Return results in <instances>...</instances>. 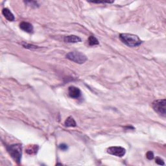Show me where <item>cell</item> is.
Returning a JSON list of instances; mask_svg holds the SVG:
<instances>
[{
	"instance_id": "obj_5",
	"label": "cell",
	"mask_w": 166,
	"mask_h": 166,
	"mask_svg": "<svg viewBox=\"0 0 166 166\" xmlns=\"http://www.w3.org/2000/svg\"><path fill=\"white\" fill-rule=\"evenodd\" d=\"M107 153L118 157H123L126 153V150L121 147H110L108 148Z\"/></svg>"
},
{
	"instance_id": "obj_15",
	"label": "cell",
	"mask_w": 166,
	"mask_h": 166,
	"mask_svg": "<svg viewBox=\"0 0 166 166\" xmlns=\"http://www.w3.org/2000/svg\"><path fill=\"white\" fill-rule=\"evenodd\" d=\"M146 157L148 160H153L154 158V154L152 151H148L146 154Z\"/></svg>"
},
{
	"instance_id": "obj_6",
	"label": "cell",
	"mask_w": 166,
	"mask_h": 166,
	"mask_svg": "<svg viewBox=\"0 0 166 166\" xmlns=\"http://www.w3.org/2000/svg\"><path fill=\"white\" fill-rule=\"evenodd\" d=\"M68 93L69 96L73 99H78L81 96V91L79 88L74 86L69 87Z\"/></svg>"
},
{
	"instance_id": "obj_7",
	"label": "cell",
	"mask_w": 166,
	"mask_h": 166,
	"mask_svg": "<svg viewBox=\"0 0 166 166\" xmlns=\"http://www.w3.org/2000/svg\"><path fill=\"white\" fill-rule=\"evenodd\" d=\"M20 28L25 32L28 33H32L33 32V25L29 22H22L20 24Z\"/></svg>"
},
{
	"instance_id": "obj_1",
	"label": "cell",
	"mask_w": 166,
	"mask_h": 166,
	"mask_svg": "<svg viewBox=\"0 0 166 166\" xmlns=\"http://www.w3.org/2000/svg\"><path fill=\"white\" fill-rule=\"evenodd\" d=\"M119 38L123 43L129 47H137L142 44V42L140 38L135 34L122 33L119 34Z\"/></svg>"
},
{
	"instance_id": "obj_14",
	"label": "cell",
	"mask_w": 166,
	"mask_h": 166,
	"mask_svg": "<svg viewBox=\"0 0 166 166\" xmlns=\"http://www.w3.org/2000/svg\"><path fill=\"white\" fill-rule=\"evenodd\" d=\"M155 162L158 165H164L165 163H164V161L162 160V158H159V157H156V159H155Z\"/></svg>"
},
{
	"instance_id": "obj_10",
	"label": "cell",
	"mask_w": 166,
	"mask_h": 166,
	"mask_svg": "<svg viewBox=\"0 0 166 166\" xmlns=\"http://www.w3.org/2000/svg\"><path fill=\"white\" fill-rule=\"evenodd\" d=\"M38 150V146L37 145H29V146L27 147L26 149V153L31 155H34L37 153Z\"/></svg>"
},
{
	"instance_id": "obj_16",
	"label": "cell",
	"mask_w": 166,
	"mask_h": 166,
	"mask_svg": "<svg viewBox=\"0 0 166 166\" xmlns=\"http://www.w3.org/2000/svg\"><path fill=\"white\" fill-rule=\"evenodd\" d=\"M59 148L61 149V150L62 151H66V150H68V146H67L66 144H64V143H62V144H61L59 146Z\"/></svg>"
},
{
	"instance_id": "obj_8",
	"label": "cell",
	"mask_w": 166,
	"mask_h": 166,
	"mask_svg": "<svg viewBox=\"0 0 166 166\" xmlns=\"http://www.w3.org/2000/svg\"><path fill=\"white\" fill-rule=\"evenodd\" d=\"M2 14L5 16V18L8 21H10V22H12V21L15 20V16H14L13 14L7 8H5L2 10Z\"/></svg>"
},
{
	"instance_id": "obj_3",
	"label": "cell",
	"mask_w": 166,
	"mask_h": 166,
	"mask_svg": "<svg viewBox=\"0 0 166 166\" xmlns=\"http://www.w3.org/2000/svg\"><path fill=\"white\" fill-rule=\"evenodd\" d=\"M66 58L77 64H83L87 61L86 56L80 52L72 51L66 55Z\"/></svg>"
},
{
	"instance_id": "obj_2",
	"label": "cell",
	"mask_w": 166,
	"mask_h": 166,
	"mask_svg": "<svg viewBox=\"0 0 166 166\" xmlns=\"http://www.w3.org/2000/svg\"><path fill=\"white\" fill-rule=\"evenodd\" d=\"M7 150L13 160L20 164L22 155V146L20 144H13L7 147Z\"/></svg>"
},
{
	"instance_id": "obj_4",
	"label": "cell",
	"mask_w": 166,
	"mask_h": 166,
	"mask_svg": "<svg viewBox=\"0 0 166 166\" xmlns=\"http://www.w3.org/2000/svg\"><path fill=\"white\" fill-rule=\"evenodd\" d=\"M166 101L165 99H158L154 101L152 106L154 110L157 112L160 115L165 117L166 116Z\"/></svg>"
},
{
	"instance_id": "obj_12",
	"label": "cell",
	"mask_w": 166,
	"mask_h": 166,
	"mask_svg": "<svg viewBox=\"0 0 166 166\" xmlns=\"http://www.w3.org/2000/svg\"><path fill=\"white\" fill-rule=\"evenodd\" d=\"M88 44H89V45H91V46H93V45H97L99 44V40L94 36H90L89 38H88Z\"/></svg>"
},
{
	"instance_id": "obj_11",
	"label": "cell",
	"mask_w": 166,
	"mask_h": 166,
	"mask_svg": "<svg viewBox=\"0 0 166 166\" xmlns=\"http://www.w3.org/2000/svg\"><path fill=\"white\" fill-rule=\"evenodd\" d=\"M64 125L67 127H75L77 126V123L75 121V119H74L72 116H69V117L66 119Z\"/></svg>"
},
{
	"instance_id": "obj_13",
	"label": "cell",
	"mask_w": 166,
	"mask_h": 166,
	"mask_svg": "<svg viewBox=\"0 0 166 166\" xmlns=\"http://www.w3.org/2000/svg\"><path fill=\"white\" fill-rule=\"evenodd\" d=\"M23 46L25 48H27V49H36L39 48L37 45H31L29 44H26V43H24L23 44Z\"/></svg>"
},
{
	"instance_id": "obj_9",
	"label": "cell",
	"mask_w": 166,
	"mask_h": 166,
	"mask_svg": "<svg viewBox=\"0 0 166 166\" xmlns=\"http://www.w3.org/2000/svg\"><path fill=\"white\" fill-rule=\"evenodd\" d=\"M64 40L68 43H77V42H81V38L75 35H69V36L65 37Z\"/></svg>"
}]
</instances>
